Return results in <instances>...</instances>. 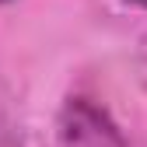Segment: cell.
<instances>
[{
    "instance_id": "obj_2",
    "label": "cell",
    "mask_w": 147,
    "mask_h": 147,
    "mask_svg": "<svg viewBox=\"0 0 147 147\" xmlns=\"http://www.w3.org/2000/svg\"><path fill=\"white\" fill-rule=\"evenodd\" d=\"M130 4H140V7H147V0H130Z\"/></svg>"
},
{
    "instance_id": "obj_3",
    "label": "cell",
    "mask_w": 147,
    "mask_h": 147,
    "mask_svg": "<svg viewBox=\"0 0 147 147\" xmlns=\"http://www.w3.org/2000/svg\"><path fill=\"white\" fill-rule=\"evenodd\" d=\"M0 4H7V0H0Z\"/></svg>"
},
{
    "instance_id": "obj_1",
    "label": "cell",
    "mask_w": 147,
    "mask_h": 147,
    "mask_svg": "<svg viewBox=\"0 0 147 147\" xmlns=\"http://www.w3.org/2000/svg\"><path fill=\"white\" fill-rule=\"evenodd\" d=\"M60 147H126V137L95 102L70 98L60 116Z\"/></svg>"
}]
</instances>
